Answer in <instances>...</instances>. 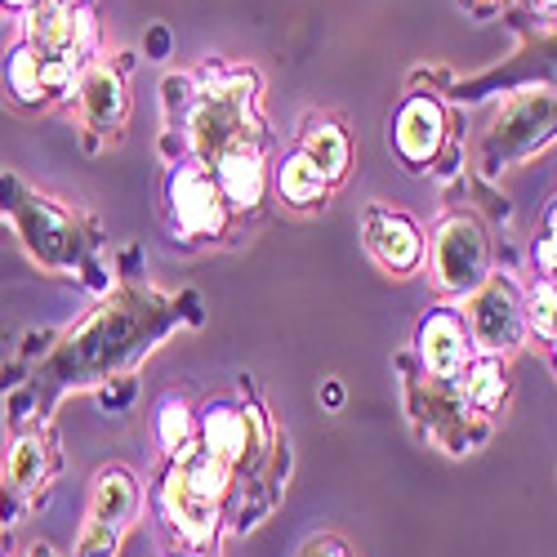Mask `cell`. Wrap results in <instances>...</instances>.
Returning <instances> with one entry per match:
<instances>
[{
  "mask_svg": "<svg viewBox=\"0 0 557 557\" xmlns=\"http://www.w3.org/2000/svg\"><path fill=\"white\" fill-rule=\"evenodd\" d=\"M174 321V299L157 290H121L112 304L89 312L81 326L63 339L54 361L45 366V380L54 384H95L112 375L116 366L148 352Z\"/></svg>",
  "mask_w": 557,
  "mask_h": 557,
  "instance_id": "6da1fadb",
  "label": "cell"
},
{
  "mask_svg": "<svg viewBox=\"0 0 557 557\" xmlns=\"http://www.w3.org/2000/svg\"><path fill=\"white\" fill-rule=\"evenodd\" d=\"M255 72L232 67V72H210L206 89L197 95V108L188 116V144L201 165H214L232 148L259 144V116H255Z\"/></svg>",
  "mask_w": 557,
  "mask_h": 557,
  "instance_id": "7a4b0ae2",
  "label": "cell"
},
{
  "mask_svg": "<svg viewBox=\"0 0 557 557\" xmlns=\"http://www.w3.org/2000/svg\"><path fill=\"white\" fill-rule=\"evenodd\" d=\"M23 45L40 67L45 99L63 95L72 76L81 72L89 45H95V18L81 5H67V0H36L23 23Z\"/></svg>",
  "mask_w": 557,
  "mask_h": 557,
  "instance_id": "3957f363",
  "label": "cell"
},
{
  "mask_svg": "<svg viewBox=\"0 0 557 557\" xmlns=\"http://www.w3.org/2000/svg\"><path fill=\"white\" fill-rule=\"evenodd\" d=\"M557 138V89H535V95L513 99L495 125L482 138V170L495 174L513 161H527L531 152H540L544 144Z\"/></svg>",
  "mask_w": 557,
  "mask_h": 557,
  "instance_id": "277c9868",
  "label": "cell"
},
{
  "mask_svg": "<svg viewBox=\"0 0 557 557\" xmlns=\"http://www.w3.org/2000/svg\"><path fill=\"white\" fill-rule=\"evenodd\" d=\"M491 242L486 227L469 214H450L433 237V282L450 295H473L491 282Z\"/></svg>",
  "mask_w": 557,
  "mask_h": 557,
  "instance_id": "5b68a950",
  "label": "cell"
},
{
  "mask_svg": "<svg viewBox=\"0 0 557 557\" xmlns=\"http://www.w3.org/2000/svg\"><path fill=\"white\" fill-rule=\"evenodd\" d=\"M138 508V486H134V473L125 469H103L99 482H95V499H89V518H85V531H81V544H76V557H112L129 518Z\"/></svg>",
  "mask_w": 557,
  "mask_h": 557,
  "instance_id": "8992f818",
  "label": "cell"
},
{
  "mask_svg": "<svg viewBox=\"0 0 557 557\" xmlns=\"http://www.w3.org/2000/svg\"><path fill=\"white\" fill-rule=\"evenodd\" d=\"M18 219V232L27 237L32 255L45 268H76L81 263V237H76V223L67 210H59L54 201L32 197L18 188V201H5Z\"/></svg>",
  "mask_w": 557,
  "mask_h": 557,
  "instance_id": "52a82bcc",
  "label": "cell"
},
{
  "mask_svg": "<svg viewBox=\"0 0 557 557\" xmlns=\"http://www.w3.org/2000/svg\"><path fill=\"white\" fill-rule=\"evenodd\" d=\"M527 331V308L518 299V290L508 282H486L482 290H473L469 304V335L486 357L513 352L522 344Z\"/></svg>",
  "mask_w": 557,
  "mask_h": 557,
  "instance_id": "ba28073f",
  "label": "cell"
},
{
  "mask_svg": "<svg viewBox=\"0 0 557 557\" xmlns=\"http://www.w3.org/2000/svg\"><path fill=\"white\" fill-rule=\"evenodd\" d=\"M170 206H174L178 227L193 232V237H219L223 223H227V201L219 193L210 165H201V161H188V165L174 170V178H170Z\"/></svg>",
  "mask_w": 557,
  "mask_h": 557,
  "instance_id": "9c48e42d",
  "label": "cell"
},
{
  "mask_svg": "<svg viewBox=\"0 0 557 557\" xmlns=\"http://www.w3.org/2000/svg\"><path fill=\"white\" fill-rule=\"evenodd\" d=\"M201 446L223 459L227 469H242L263 455V420L259 410H237V406H210L201 420Z\"/></svg>",
  "mask_w": 557,
  "mask_h": 557,
  "instance_id": "30bf717a",
  "label": "cell"
},
{
  "mask_svg": "<svg viewBox=\"0 0 557 557\" xmlns=\"http://www.w3.org/2000/svg\"><path fill=\"white\" fill-rule=\"evenodd\" d=\"M420 357L429 366V375L437 380H459L473 361V335L455 312H429L420 326Z\"/></svg>",
  "mask_w": 557,
  "mask_h": 557,
  "instance_id": "8fae6325",
  "label": "cell"
},
{
  "mask_svg": "<svg viewBox=\"0 0 557 557\" xmlns=\"http://www.w3.org/2000/svg\"><path fill=\"white\" fill-rule=\"evenodd\" d=\"M393 138H397V152H401L410 165L433 161L437 148H442V138H446V112H442V103L429 99V95L406 99L401 112H397Z\"/></svg>",
  "mask_w": 557,
  "mask_h": 557,
  "instance_id": "7c38bea8",
  "label": "cell"
},
{
  "mask_svg": "<svg viewBox=\"0 0 557 557\" xmlns=\"http://www.w3.org/2000/svg\"><path fill=\"white\" fill-rule=\"evenodd\" d=\"M366 246L388 272H410L424 259V237L406 214L393 210H370L366 214Z\"/></svg>",
  "mask_w": 557,
  "mask_h": 557,
  "instance_id": "4fadbf2b",
  "label": "cell"
},
{
  "mask_svg": "<svg viewBox=\"0 0 557 557\" xmlns=\"http://www.w3.org/2000/svg\"><path fill=\"white\" fill-rule=\"evenodd\" d=\"M214 183H219V193L227 206H237V210H255L263 201V148L259 144H246V148H232L227 157L214 161Z\"/></svg>",
  "mask_w": 557,
  "mask_h": 557,
  "instance_id": "5bb4252c",
  "label": "cell"
},
{
  "mask_svg": "<svg viewBox=\"0 0 557 557\" xmlns=\"http://www.w3.org/2000/svg\"><path fill=\"white\" fill-rule=\"evenodd\" d=\"M161 508H165V518L178 527V535L188 540V544H206L214 540V527H219V504L197 495L188 482H183L174 469L161 486Z\"/></svg>",
  "mask_w": 557,
  "mask_h": 557,
  "instance_id": "9a60e30c",
  "label": "cell"
},
{
  "mask_svg": "<svg viewBox=\"0 0 557 557\" xmlns=\"http://www.w3.org/2000/svg\"><path fill=\"white\" fill-rule=\"evenodd\" d=\"M125 112H129V99H125L121 76L112 67H89L81 76V116H85V125L108 134L125 121Z\"/></svg>",
  "mask_w": 557,
  "mask_h": 557,
  "instance_id": "2e32d148",
  "label": "cell"
},
{
  "mask_svg": "<svg viewBox=\"0 0 557 557\" xmlns=\"http://www.w3.org/2000/svg\"><path fill=\"white\" fill-rule=\"evenodd\" d=\"M276 188H282V201L286 206H299V210H308V206H317V201H326V174H321L304 152H295V157H286V165L276 170Z\"/></svg>",
  "mask_w": 557,
  "mask_h": 557,
  "instance_id": "e0dca14e",
  "label": "cell"
},
{
  "mask_svg": "<svg viewBox=\"0 0 557 557\" xmlns=\"http://www.w3.org/2000/svg\"><path fill=\"white\" fill-rule=\"evenodd\" d=\"M299 152H304L321 174H326V183H339V178L348 174L352 148H348V134H344L339 125H312Z\"/></svg>",
  "mask_w": 557,
  "mask_h": 557,
  "instance_id": "ac0fdd59",
  "label": "cell"
},
{
  "mask_svg": "<svg viewBox=\"0 0 557 557\" xmlns=\"http://www.w3.org/2000/svg\"><path fill=\"white\" fill-rule=\"evenodd\" d=\"M463 401L469 406H482V410H495L508 393L504 384V366L495 357H482V361H469V370H463V384H459Z\"/></svg>",
  "mask_w": 557,
  "mask_h": 557,
  "instance_id": "d6986e66",
  "label": "cell"
},
{
  "mask_svg": "<svg viewBox=\"0 0 557 557\" xmlns=\"http://www.w3.org/2000/svg\"><path fill=\"white\" fill-rule=\"evenodd\" d=\"M10 491H18V495H27L40 478H45V442L40 437H23L18 446H14V455H10Z\"/></svg>",
  "mask_w": 557,
  "mask_h": 557,
  "instance_id": "ffe728a7",
  "label": "cell"
},
{
  "mask_svg": "<svg viewBox=\"0 0 557 557\" xmlns=\"http://www.w3.org/2000/svg\"><path fill=\"white\" fill-rule=\"evenodd\" d=\"M157 433H161V446H165L170 455H178L183 446H193V442H197L193 414H188V406H183L178 397H165V401H161V414H157Z\"/></svg>",
  "mask_w": 557,
  "mask_h": 557,
  "instance_id": "44dd1931",
  "label": "cell"
},
{
  "mask_svg": "<svg viewBox=\"0 0 557 557\" xmlns=\"http://www.w3.org/2000/svg\"><path fill=\"white\" fill-rule=\"evenodd\" d=\"M527 326L544 339H557V282L544 276V282L531 286L527 295Z\"/></svg>",
  "mask_w": 557,
  "mask_h": 557,
  "instance_id": "7402d4cb",
  "label": "cell"
},
{
  "mask_svg": "<svg viewBox=\"0 0 557 557\" xmlns=\"http://www.w3.org/2000/svg\"><path fill=\"white\" fill-rule=\"evenodd\" d=\"M5 81H10V89H14V95H18L23 103H40V99H45V85H40V67H36V59H32V50H27V45H18V50L10 54Z\"/></svg>",
  "mask_w": 557,
  "mask_h": 557,
  "instance_id": "603a6c76",
  "label": "cell"
},
{
  "mask_svg": "<svg viewBox=\"0 0 557 557\" xmlns=\"http://www.w3.org/2000/svg\"><path fill=\"white\" fill-rule=\"evenodd\" d=\"M299 557H357L339 535H312L304 548H299Z\"/></svg>",
  "mask_w": 557,
  "mask_h": 557,
  "instance_id": "cb8c5ba5",
  "label": "cell"
},
{
  "mask_svg": "<svg viewBox=\"0 0 557 557\" xmlns=\"http://www.w3.org/2000/svg\"><path fill=\"white\" fill-rule=\"evenodd\" d=\"M540 263H544L548 272L557 268V206L548 210V237L540 242Z\"/></svg>",
  "mask_w": 557,
  "mask_h": 557,
  "instance_id": "d4e9b609",
  "label": "cell"
},
{
  "mask_svg": "<svg viewBox=\"0 0 557 557\" xmlns=\"http://www.w3.org/2000/svg\"><path fill=\"white\" fill-rule=\"evenodd\" d=\"M0 5H10V10H23V14H27V10L36 5V0H0Z\"/></svg>",
  "mask_w": 557,
  "mask_h": 557,
  "instance_id": "484cf974",
  "label": "cell"
},
{
  "mask_svg": "<svg viewBox=\"0 0 557 557\" xmlns=\"http://www.w3.org/2000/svg\"><path fill=\"white\" fill-rule=\"evenodd\" d=\"M548 67H553V76H557V50H553V59H548Z\"/></svg>",
  "mask_w": 557,
  "mask_h": 557,
  "instance_id": "4316f807",
  "label": "cell"
},
{
  "mask_svg": "<svg viewBox=\"0 0 557 557\" xmlns=\"http://www.w3.org/2000/svg\"><path fill=\"white\" fill-rule=\"evenodd\" d=\"M553 361H557V339H553Z\"/></svg>",
  "mask_w": 557,
  "mask_h": 557,
  "instance_id": "83f0119b",
  "label": "cell"
},
{
  "mask_svg": "<svg viewBox=\"0 0 557 557\" xmlns=\"http://www.w3.org/2000/svg\"><path fill=\"white\" fill-rule=\"evenodd\" d=\"M544 5H553V10H557V0H544Z\"/></svg>",
  "mask_w": 557,
  "mask_h": 557,
  "instance_id": "f1b7e54d",
  "label": "cell"
},
{
  "mask_svg": "<svg viewBox=\"0 0 557 557\" xmlns=\"http://www.w3.org/2000/svg\"><path fill=\"white\" fill-rule=\"evenodd\" d=\"M67 5H81V0H67Z\"/></svg>",
  "mask_w": 557,
  "mask_h": 557,
  "instance_id": "f546056e",
  "label": "cell"
}]
</instances>
